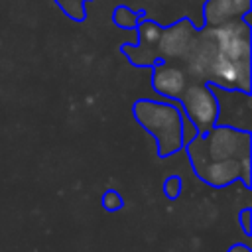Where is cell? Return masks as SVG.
Here are the masks:
<instances>
[{
    "label": "cell",
    "mask_w": 252,
    "mask_h": 252,
    "mask_svg": "<svg viewBox=\"0 0 252 252\" xmlns=\"http://www.w3.org/2000/svg\"><path fill=\"white\" fill-rule=\"evenodd\" d=\"M189 83L191 81L181 63L156 61L152 65V89L165 100H177Z\"/></svg>",
    "instance_id": "cell-7"
},
{
    "label": "cell",
    "mask_w": 252,
    "mask_h": 252,
    "mask_svg": "<svg viewBox=\"0 0 252 252\" xmlns=\"http://www.w3.org/2000/svg\"><path fill=\"white\" fill-rule=\"evenodd\" d=\"M181 189H183V185H181V177H179V175H169V177L163 181V193H165V197L171 199V201L181 195Z\"/></svg>",
    "instance_id": "cell-11"
},
{
    "label": "cell",
    "mask_w": 252,
    "mask_h": 252,
    "mask_svg": "<svg viewBox=\"0 0 252 252\" xmlns=\"http://www.w3.org/2000/svg\"><path fill=\"white\" fill-rule=\"evenodd\" d=\"M228 252H252V250H250L248 244H234V246L228 248Z\"/></svg>",
    "instance_id": "cell-14"
},
{
    "label": "cell",
    "mask_w": 252,
    "mask_h": 252,
    "mask_svg": "<svg viewBox=\"0 0 252 252\" xmlns=\"http://www.w3.org/2000/svg\"><path fill=\"white\" fill-rule=\"evenodd\" d=\"M250 219H252V211H250V209H242V211H240V224H242V230H244L246 234L252 232V222H250Z\"/></svg>",
    "instance_id": "cell-13"
},
{
    "label": "cell",
    "mask_w": 252,
    "mask_h": 252,
    "mask_svg": "<svg viewBox=\"0 0 252 252\" xmlns=\"http://www.w3.org/2000/svg\"><path fill=\"white\" fill-rule=\"evenodd\" d=\"M132 116L148 134L154 136L159 158H169L183 150V112L175 100L138 98L132 104Z\"/></svg>",
    "instance_id": "cell-1"
},
{
    "label": "cell",
    "mask_w": 252,
    "mask_h": 252,
    "mask_svg": "<svg viewBox=\"0 0 252 252\" xmlns=\"http://www.w3.org/2000/svg\"><path fill=\"white\" fill-rule=\"evenodd\" d=\"M122 205H124V199L120 197V193H118V191L108 189V191L102 195V207H104L106 211H110V213L120 211V209H122Z\"/></svg>",
    "instance_id": "cell-12"
},
{
    "label": "cell",
    "mask_w": 252,
    "mask_h": 252,
    "mask_svg": "<svg viewBox=\"0 0 252 252\" xmlns=\"http://www.w3.org/2000/svg\"><path fill=\"white\" fill-rule=\"evenodd\" d=\"M142 18H146V12L144 10L136 12V10H132V8H128L124 4L116 6L114 12H112V22L118 28H122V30H136V26H138V22Z\"/></svg>",
    "instance_id": "cell-9"
},
{
    "label": "cell",
    "mask_w": 252,
    "mask_h": 252,
    "mask_svg": "<svg viewBox=\"0 0 252 252\" xmlns=\"http://www.w3.org/2000/svg\"><path fill=\"white\" fill-rule=\"evenodd\" d=\"M175 102L199 134H205L217 126V98L207 83H189Z\"/></svg>",
    "instance_id": "cell-3"
},
{
    "label": "cell",
    "mask_w": 252,
    "mask_h": 252,
    "mask_svg": "<svg viewBox=\"0 0 252 252\" xmlns=\"http://www.w3.org/2000/svg\"><path fill=\"white\" fill-rule=\"evenodd\" d=\"M195 32H197V26L189 18H181V20L161 28V33H159V39H158V57H159V61L179 63L183 59V55L187 53Z\"/></svg>",
    "instance_id": "cell-6"
},
{
    "label": "cell",
    "mask_w": 252,
    "mask_h": 252,
    "mask_svg": "<svg viewBox=\"0 0 252 252\" xmlns=\"http://www.w3.org/2000/svg\"><path fill=\"white\" fill-rule=\"evenodd\" d=\"M217 98V126H228L234 130L252 132V96L250 93L220 89L209 85Z\"/></svg>",
    "instance_id": "cell-4"
},
{
    "label": "cell",
    "mask_w": 252,
    "mask_h": 252,
    "mask_svg": "<svg viewBox=\"0 0 252 252\" xmlns=\"http://www.w3.org/2000/svg\"><path fill=\"white\" fill-rule=\"evenodd\" d=\"M191 167L197 169L209 161H228L250 158L252 132L234 130L228 126H213L205 134H197L185 148Z\"/></svg>",
    "instance_id": "cell-2"
},
{
    "label": "cell",
    "mask_w": 252,
    "mask_h": 252,
    "mask_svg": "<svg viewBox=\"0 0 252 252\" xmlns=\"http://www.w3.org/2000/svg\"><path fill=\"white\" fill-rule=\"evenodd\" d=\"M252 10V0H207L203 6V26H220L242 18Z\"/></svg>",
    "instance_id": "cell-8"
},
{
    "label": "cell",
    "mask_w": 252,
    "mask_h": 252,
    "mask_svg": "<svg viewBox=\"0 0 252 252\" xmlns=\"http://www.w3.org/2000/svg\"><path fill=\"white\" fill-rule=\"evenodd\" d=\"M161 28L163 26H159L158 22H154L150 18H142L138 22V26H136L138 41L120 45V51L130 59L132 65L152 67L156 61H159V57H158V39H159Z\"/></svg>",
    "instance_id": "cell-5"
},
{
    "label": "cell",
    "mask_w": 252,
    "mask_h": 252,
    "mask_svg": "<svg viewBox=\"0 0 252 252\" xmlns=\"http://www.w3.org/2000/svg\"><path fill=\"white\" fill-rule=\"evenodd\" d=\"M55 2L73 22L87 20V2L89 0H55Z\"/></svg>",
    "instance_id": "cell-10"
}]
</instances>
